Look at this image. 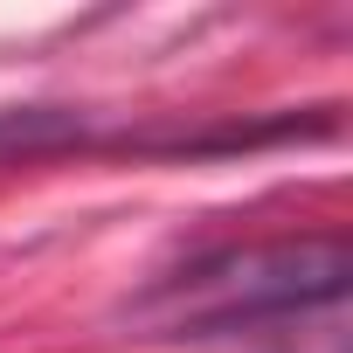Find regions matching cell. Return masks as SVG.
<instances>
[{
	"mask_svg": "<svg viewBox=\"0 0 353 353\" xmlns=\"http://www.w3.org/2000/svg\"><path fill=\"white\" fill-rule=\"evenodd\" d=\"M346 277H353L346 236H277V243L215 250L159 277L132 312L166 332H236V325H263L305 305H339Z\"/></svg>",
	"mask_w": 353,
	"mask_h": 353,
	"instance_id": "6da1fadb",
	"label": "cell"
},
{
	"mask_svg": "<svg viewBox=\"0 0 353 353\" xmlns=\"http://www.w3.org/2000/svg\"><path fill=\"white\" fill-rule=\"evenodd\" d=\"M83 139V111H56V104H21L0 111V166L8 159H42Z\"/></svg>",
	"mask_w": 353,
	"mask_h": 353,
	"instance_id": "7a4b0ae2",
	"label": "cell"
}]
</instances>
